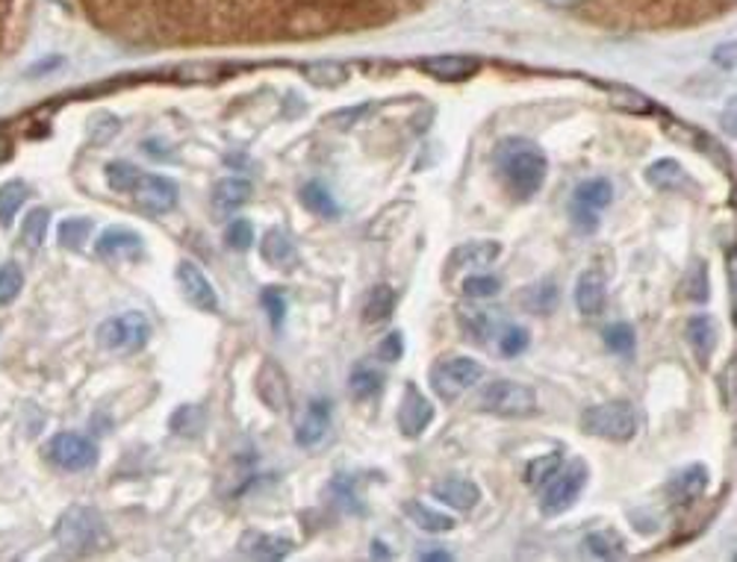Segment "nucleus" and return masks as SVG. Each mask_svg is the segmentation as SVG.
Masks as SVG:
<instances>
[{
  "label": "nucleus",
  "mask_w": 737,
  "mask_h": 562,
  "mask_svg": "<svg viewBox=\"0 0 737 562\" xmlns=\"http://www.w3.org/2000/svg\"><path fill=\"white\" fill-rule=\"evenodd\" d=\"M493 162H496V171L502 183H505V188L517 200H531L543 188V183H546L548 159L531 138H502L496 145Z\"/></svg>",
  "instance_id": "obj_1"
},
{
  "label": "nucleus",
  "mask_w": 737,
  "mask_h": 562,
  "mask_svg": "<svg viewBox=\"0 0 737 562\" xmlns=\"http://www.w3.org/2000/svg\"><path fill=\"white\" fill-rule=\"evenodd\" d=\"M107 186L116 195H130L136 200V207L150 212V216H166L178 207V183L162 174H148L128 159H112L104 168Z\"/></svg>",
  "instance_id": "obj_2"
},
{
  "label": "nucleus",
  "mask_w": 737,
  "mask_h": 562,
  "mask_svg": "<svg viewBox=\"0 0 737 562\" xmlns=\"http://www.w3.org/2000/svg\"><path fill=\"white\" fill-rule=\"evenodd\" d=\"M57 545L71 557H89L95 551H104L110 545V533H107V522L98 510L92 506H69L57 522Z\"/></svg>",
  "instance_id": "obj_3"
},
{
  "label": "nucleus",
  "mask_w": 737,
  "mask_h": 562,
  "mask_svg": "<svg viewBox=\"0 0 737 562\" xmlns=\"http://www.w3.org/2000/svg\"><path fill=\"white\" fill-rule=\"evenodd\" d=\"M581 430L608 442H631L638 433V415L626 401H605L581 413Z\"/></svg>",
  "instance_id": "obj_4"
},
{
  "label": "nucleus",
  "mask_w": 737,
  "mask_h": 562,
  "mask_svg": "<svg viewBox=\"0 0 737 562\" xmlns=\"http://www.w3.org/2000/svg\"><path fill=\"white\" fill-rule=\"evenodd\" d=\"M95 339L110 354H136L150 342V321L145 318V313H136V309L119 313V316L100 321Z\"/></svg>",
  "instance_id": "obj_5"
},
{
  "label": "nucleus",
  "mask_w": 737,
  "mask_h": 562,
  "mask_svg": "<svg viewBox=\"0 0 737 562\" xmlns=\"http://www.w3.org/2000/svg\"><path fill=\"white\" fill-rule=\"evenodd\" d=\"M588 465L576 460V463L564 465L558 472L548 477L546 489L540 494V513L546 518H555V515H564L578 501V494L584 492L588 486Z\"/></svg>",
  "instance_id": "obj_6"
},
{
  "label": "nucleus",
  "mask_w": 737,
  "mask_h": 562,
  "mask_svg": "<svg viewBox=\"0 0 737 562\" xmlns=\"http://www.w3.org/2000/svg\"><path fill=\"white\" fill-rule=\"evenodd\" d=\"M481 377H484V365L472 356H449V359H439L431 368V386H434L439 401H446V404L467 395Z\"/></svg>",
  "instance_id": "obj_7"
},
{
  "label": "nucleus",
  "mask_w": 737,
  "mask_h": 562,
  "mask_svg": "<svg viewBox=\"0 0 737 562\" xmlns=\"http://www.w3.org/2000/svg\"><path fill=\"white\" fill-rule=\"evenodd\" d=\"M614 200V186L605 178L581 180L569 200V218L578 233H596L599 230V212L611 207Z\"/></svg>",
  "instance_id": "obj_8"
},
{
  "label": "nucleus",
  "mask_w": 737,
  "mask_h": 562,
  "mask_svg": "<svg viewBox=\"0 0 737 562\" xmlns=\"http://www.w3.org/2000/svg\"><path fill=\"white\" fill-rule=\"evenodd\" d=\"M479 406L484 413L502 415V418H525L537 410V395L531 386L517 380H496L481 392Z\"/></svg>",
  "instance_id": "obj_9"
},
{
  "label": "nucleus",
  "mask_w": 737,
  "mask_h": 562,
  "mask_svg": "<svg viewBox=\"0 0 737 562\" xmlns=\"http://www.w3.org/2000/svg\"><path fill=\"white\" fill-rule=\"evenodd\" d=\"M45 456L62 472H89L98 465V444L89 436L57 433L45 444Z\"/></svg>",
  "instance_id": "obj_10"
},
{
  "label": "nucleus",
  "mask_w": 737,
  "mask_h": 562,
  "mask_svg": "<svg viewBox=\"0 0 737 562\" xmlns=\"http://www.w3.org/2000/svg\"><path fill=\"white\" fill-rule=\"evenodd\" d=\"M95 254L110 266L140 262L145 257V239L130 228H107L95 242Z\"/></svg>",
  "instance_id": "obj_11"
},
{
  "label": "nucleus",
  "mask_w": 737,
  "mask_h": 562,
  "mask_svg": "<svg viewBox=\"0 0 737 562\" xmlns=\"http://www.w3.org/2000/svg\"><path fill=\"white\" fill-rule=\"evenodd\" d=\"M708 484H711L708 465L690 463L685 465V468H678V472L667 480L669 503H673V506H693V503L708 492Z\"/></svg>",
  "instance_id": "obj_12"
},
{
  "label": "nucleus",
  "mask_w": 737,
  "mask_h": 562,
  "mask_svg": "<svg viewBox=\"0 0 737 562\" xmlns=\"http://www.w3.org/2000/svg\"><path fill=\"white\" fill-rule=\"evenodd\" d=\"M178 283L183 297L195 309H201V313H219V295H216V289L209 283V277L195 262H190V259L178 262Z\"/></svg>",
  "instance_id": "obj_13"
},
{
  "label": "nucleus",
  "mask_w": 737,
  "mask_h": 562,
  "mask_svg": "<svg viewBox=\"0 0 737 562\" xmlns=\"http://www.w3.org/2000/svg\"><path fill=\"white\" fill-rule=\"evenodd\" d=\"M431 422H434V406H431L428 398L419 392L416 386L408 383L399 404V430L408 439H416V436L428 430Z\"/></svg>",
  "instance_id": "obj_14"
},
{
  "label": "nucleus",
  "mask_w": 737,
  "mask_h": 562,
  "mask_svg": "<svg viewBox=\"0 0 737 562\" xmlns=\"http://www.w3.org/2000/svg\"><path fill=\"white\" fill-rule=\"evenodd\" d=\"M479 57H469V53H437V57L419 60V71L422 74H428L434 80H446V83L469 80L472 74H479Z\"/></svg>",
  "instance_id": "obj_15"
},
{
  "label": "nucleus",
  "mask_w": 737,
  "mask_h": 562,
  "mask_svg": "<svg viewBox=\"0 0 737 562\" xmlns=\"http://www.w3.org/2000/svg\"><path fill=\"white\" fill-rule=\"evenodd\" d=\"M330 430V401L328 398H313L307 404V413L295 427V444L299 448H316L325 442Z\"/></svg>",
  "instance_id": "obj_16"
},
{
  "label": "nucleus",
  "mask_w": 737,
  "mask_h": 562,
  "mask_svg": "<svg viewBox=\"0 0 737 562\" xmlns=\"http://www.w3.org/2000/svg\"><path fill=\"white\" fill-rule=\"evenodd\" d=\"M431 494L446 503V506H451V510H460V513L475 510L481 501V489L467 477H443V480L431 486Z\"/></svg>",
  "instance_id": "obj_17"
},
{
  "label": "nucleus",
  "mask_w": 737,
  "mask_h": 562,
  "mask_svg": "<svg viewBox=\"0 0 737 562\" xmlns=\"http://www.w3.org/2000/svg\"><path fill=\"white\" fill-rule=\"evenodd\" d=\"M685 335H688V345L693 347V354L702 365H708V359L714 356L720 345V325L717 318L708 316V313H697V316L688 318L685 325Z\"/></svg>",
  "instance_id": "obj_18"
},
{
  "label": "nucleus",
  "mask_w": 737,
  "mask_h": 562,
  "mask_svg": "<svg viewBox=\"0 0 737 562\" xmlns=\"http://www.w3.org/2000/svg\"><path fill=\"white\" fill-rule=\"evenodd\" d=\"M295 551V542L280 533H245L240 539V553L251 560H283Z\"/></svg>",
  "instance_id": "obj_19"
},
{
  "label": "nucleus",
  "mask_w": 737,
  "mask_h": 562,
  "mask_svg": "<svg viewBox=\"0 0 737 562\" xmlns=\"http://www.w3.org/2000/svg\"><path fill=\"white\" fill-rule=\"evenodd\" d=\"M576 306L581 316L596 318L605 309V277L599 271H584L576 283Z\"/></svg>",
  "instance_id": "obj_20"
},
{
  "label": "nucleus",
  "mask_w": 737,
  "mask_h": 562,
  "mask_svg": "<svg viewBox=\"0 0 737 562\" xmlns=\"http://www.w3.org/2000/svg\"><path fill=\"white\" fill-rule=\"evenodd\" d=\"M647 183L661 192H678V188H688L690 178L681 162L676 159H657L647 168Z\"/></svg>",
  "instance_id": "obj_21"
},
{
  "label": "nucleus",
  "mask_w": 737,
  "mask_h": 562,
  "mask_svg": "<svg viewBox=\"0 0 737 562\" xmlns=\"http://www.w3.org/2000/svg\"><path fill=\"white\" fill-rule=\"evenodd\" d=\"M251 192L254 188H251L249 180L225 178L213 186V207H216V212H237L249 204Z\"/></svg>",
  "instance_id": "obj_22"
},
{
  "label": "nucleus",
  "mask_w": 737,
  "mask_h": 562,
  "mask_svg": "<svg viewBox=\"0 0 737 562\" xmlns=\"http://www.w3.org/2000/svg\"><path fill=\"white\" fill-rule=\"evenodd\" d=\"M498 254H502V245L498 242H467L460 245L455 254L449 257V268L458 271V268H481L496 262Z\"/></svg>",
  "instance_id": "obj_23"
},
{
  "label": "nucleus",
  "mask_w": 737,
  "mask_h": 562,
  "mask_svg": "<svg viewBox=\"0 0 737 562\" xmlns=\"http://www.w3.org/2000/svg\"><path fill=\"white\" fill-rule=\"evenodd\" d=\"M558 283L555 280H540L534 286L522 289V295H519V306L525 309V313H537V316H548L555 306H558Z\"/></svg>",
  "instance_id": "obj_24"
},
{
  "label": "nucleus",
  "mask_w": 737,
  "mask_h": 562,
  "mask_svg": "<svg viewBox=\"0 0 737 562\" xmlns=\"http://www.w3.org/2000/svg\"><path fill=\"white\" fill-rule=\"evenodd\" d=\"M299 198H301V204H304V209L313 212V216L328 218V221L339 218V204L334 200V195H330L328 188L322 186L319 180H310V183H304L299 192Z\"/></svg>",
  "instance_id": "obj_25"
},
{
  "label": "nucleus",
  "mask_w": 737,
  "mask_h": 562,
  "mask_svg": "<svg viewBox=\"0 0 737 562\" xmlns=\"http://www.w3.org/2000/svg\"><path fill=\"white\" fill-rule=\"evenodd\" d=\"M460 327L467 330L472 342H487L490 333L496 330V309H475V306H460L458 313Z\"/></svg>",
  "instance_id": "obj_26"
},
{
  "label": "nucleus",
  "mask_w": 737,
  "mask_h": 562,
  "mask_svg": "<svg viewBox=\"0 0 737 562\" xmlns=\"http://www.w3.org/2000/svg\"><path fill=\"white\" fill-rule=\"evenodd\" d=\"M404 513L413 524H416L419 530L425 533H451L458 527V522L446 513H437V510H428L425 503L419 501H404Z\"/></svg>",
  "instance_id": "obj_27"
},
{
  "label": "nucleus",
  "mask_w": 737,
  "mask_h": 562,
  "mask_svg": "<svg viewBox=\"0 0 737 562\" xmlns=\"http://www.w3.org/2000/svg\"><path fill=\"white\" fill-rule=\"evenodd\" d=\"M584 548H588L590 557H596V560H619V557H626L628 551L626 539H623L617 530H611V527L588 533V536H584Z\"/></svg>",
  "instance_id": "obj_28"
},
{
  "label": "nucleus",
  "mask_w": 737,
  "mask_h": 562,
  "mask_svg": "<svg viewBox=\"0 0 737 562\" xmlns=\"http://www.w3.org/2000/svg\"><path fill=\"white\" fill-rule=\"evenodd\" d=\"M392 309H396V292H392L387 283H378V286L366 295L363 321H366L368 327L384 325V321H389V316H392Z\"/></svg>",
  "instance_id": "obj_29"
},
{
  "label": "nucleus",
  "mask_w": 737,
  "mask_h": 562,
  "mask_svg": "<svg viewBox=\"0 0 737 562\" xmlns=\"http://www.w3.org/2000/svg\"><path fill=\"white\" fill-rule=\"evenodd\" d=\"M263 259L271 262L275 268H289L295 262V245H292V239L283 233V230H269L266 236H263Z\"/></svg>",
  "instance_id": "obj_30"
},
{
  "label": "nucleus",
  "mask_w": 737,
  "mask_h": 562,
  "mask_svg": "<svg viewBox=\"0 0 737 562\" xmlns=\"http://www.w3.org/2000/svg\"><path fill=\"white\" fill-rule=\"evenodd\" d=\"M384 389V375L372 365H358L349 377V392L354 401H372Z\"/></svg>",
  "instance_id": "obj_31"
},
{
  "label": "nucleus",
  "mask_w": 737,
  "mask_h": 562,
  "mask_svg": "<svg viewBox=\"0 0 737 562\" xmlns=\"http://www.w3.org/2000/svg\"><path fill=\"white\" fill-rule=\"evenodd\" d=\"M602 342H605V347H608L611 354L635 356V347H638V335H635V327L626 325V321H614V325L605 327V333H602Z\"/></svg>",
  "instance_id": "obj_32"
},
{
  "label": "nucleus",
  "mask_w": 737,
  "mask_h": 562,
  "mask_svg": "<svg viewBox=\"0 0 737 562\" xmlns=\"http://www.w3.org/2000/svg\"><path fill=\"white\" fill-rule=\"evenodd\" d=\"M92 236V221L89 218H65L57 230V239H60V245L65 251H83V245L89 242Z\"/></svg>",
  "instance_id": "obj_33"
},
{
  "label": "nucleus",
  "mask_w": 737,
  "mask_h": 562,
  "mask_svg": "<svg viewBox=\"0 0 737 562\" xmlns=\"http://www.w3.org/2000/svg\"><path fill=\"white\" fill-rule=\"evenodd\" d=\"M24 200H27V186H24L21 180H10V183L0 186V224H3V228H10L12 218L19 216V209Z\"/></svg>",
  "instance_id": "obj_34"
},
{
  "label": "nucleus",
  "mask_w": 737,
  "mask_h": 562,
  "mask_svg": "<svg viewBox=\"0 0 737 562\" xmlns=\"http://www.w3.org/2000/svg\"><path fill=\"white\" fill-rule=\"evenodd\" d=\"M171 430L178 436H186V439H195V436L204 433V425H207V418H204V413H201L198 406H180L178 413L171 415L169 418Z\"/></svg>",
  "instance_id": "obj_35"
},
{
  "label": "nucleus",
  "mask_w": 737,
  "mask_h": 562,
  "mask_svg": "<svg viewBox=\"0 0 737 562\" xmlns=\"http://www.w3.org/2000/svg\"><path fill=\"white\" fill-rule=\"evenodd\" d=\"M48 224H50V212L45 207H36L27 212V218H24V228H21V239H24V245L27 247H36L45 242V233H48Z\"/></svg>",
  "instance_id": "obj_36"
},
{
  "label": "nucleus",
  "mask_w": 737,
  "mask_h": 562,
  "mask_svg": "<svg viewBox=\"0 0 737 562\" xmlns=\"http://www.w3.org/2000/svg\"><path fill=\"white\" fill-rule=\"evenodd\" d=\"M560 468V454L555 451V454H546V456H537V460H531V465L525 468V486H531V489H540V486L546 484L552 474L558 472Z\"/></svg>",
  "instance_id": "obj_37"
},
{
  "label": "nucleus",
  "mask_w": 737,
  "mask_h": 562,
  "mask_svg": "<svg viewBox=\"0 0 737 562\" xmlns=\"http://www.w3.org/2000/svg\"><path fill=\"white\" fill-rule=\"evenodd\" d=\"M531 345V333L525 330V327L519 325H510L502 330V339H498V351H502V356H519L525 354Z\"/></svg>",
  "instance_id": "obj_38"
},
{
  "label": "nucleus",
  "mask_w": 737,
  "mask_h": 562,
  "mask_svg": "<svg viewBox=\"0 0 737 562\" xmlns=\"http://www.w3.org/2000/svg\"><path fill=\"white\" fill-rule=\"evenodd\" d=\"M259 304H263V309H266L271 327L280 330V327H283V318H287V295H283V289H278V286L263 289Z\"/></svg>",
  "instance_id": "obj_39"
},
{
  "label": "nucleus",
  "mask_w": 737,
  "mask_h": 562,
  "mask_svg": "<svg viewBox=\"0 0 737 562\" xmlns=\"http://www.w3.org/2000/svg\"><path fill=\"white\" fill-rule=\"evenodd\" d=\"M498 289H502V280L493 274H472L463 280V295L472 297V301H487V297H496Z\"/></svg>",
  "instance_id": "obj_40"
},
{
  "label": "nucleus",
  "mask_w": 737,
  "mask_h": 562,
  "mask_svg": "<svg viewBox=\"0 0 737 562\" xmlns=\"http://www.w3.org/2000/svg\"><path fill=\"white\" fill-rule=\"evenodd\" d=\"M21 289H24V274H21V268L15 266V262H7V266L0 268V306L12 304V301L21 295Z\"/></svg>",
  "instance_id": "obj_41"
},
{
  "label": "nucleus",
  "mask_w": 737,
  "mask_h": 562,
  "mask_svg": "<svg viewBox=\"0 0 737 562\" xmlns=\"http://www.w3.org/2000/svg\"><path fill=\"white\" fill-rule=\"evenodd\" d=\"M225 242H228V247H233V251H249L251 245H254V228H251L249 218H233L228 228H225Z\"/></svg>",
  "instance_id": "obj_42"
},
{
  "label": "nucleus",
  "mask_w": 737,
  "mask_h": 562,
  "mask_svg": "<svg viewBox=\"0 0 737 562\" xmlns=\"http://www.w3.org/2000/svg\"><path fill=\"white\" fill-rule=\"evenodd\" d=\"M708 268L705 262H697V266L690 268L688 280H685V297L690 301H697V304H705L708 301Z\"/></svg>",
  "instance_id": "obj_43"
},
{
  "label": "nucleus",
  "mask_w": 737,
  "mask_h": 562,
  "mask_svg": "<svg viewBox=\"0 0 737 562\" xmlns=\"http://www.w3.org/2000/svg\"><path fill=\"white\" fill-rule=\"evenodd\" d=\"M611 103L617 109H626V112H635V115H647L649 109H652L649 98H643V95L631 89H611Z\"/></svg>",
  "instance_id": "obj_44"
},
{
  "label": "nucleus",
  "mask_w": 737,
  "mask_h": 562,
  "mask_svg": "<svg viewBox=\"0 0 737 562\" xmlns=\"http://www.w3.org/2000/svg\"><path fill=\"white\" fill-rule=\"evenodd\" d=\"M330 492L337 494V503L339 506H346L349 513H363V503H360L358 492H354V484H351V477H342L339 474L337 480L330 484Z\"/></svg>",
  "instance_id": "obj_45"
},
{
  "label": "nucleus",
  "mask_w": 737,
  "mask_h": 562,
  "mask_svg": "<svg viewBox=\"0 0 737 562\" xmlns=\"http://www.w3.org/2000/svg\"><path fill=\"white\" fill-rule=\"evenodd\" d=\"M304 74H307L310 83H316V86H337V83L346 80V69H339L334 62L310 65V69H304Z\"/></svg>",
  "instance_id": "obj_46"
},
{
  "label": "nucleus",
  "mask_w": 737,
  "mask_h": 562,
  "mask_svg": "<svg viewBox=\"0 0 737 562\" xmlns=\"http://www.w3.org/2000/svg\"><path fill=\"white\" fill-rule=\"evenodd\" d=\"M116 133H119V119L110 115V112H98V115L89 121V136L92 142H98V145L116 136Z\"/></svg>",
  "instance_id": "obj_47"
},
{
  "label": "nucleus",
  "mask_w": 737,
  "mask_h": 562,
  "mask_svg": "<svg viewBox=\"0 0 737 562\" xmlns=\"http://www.w3.org/2000/svg\"><path fill=\"white\" fill-rule=\"evenodd\" d=\"M401 356H404V335L399 330H392V333L380 339L378 359L380 363H399Z\"/></svg>",
  "instance_id": "obj_48"
},
{
  "label": "nucleus",
  "mask_w": 737,
  "mask_h": 562,
  "mask_svg": "<svg viewBox=\"0 0 737 562\" xmlns=\"http://www.w3.org/2000/svg\"><path fill=\"white\" fill-rule=\"evenodd\" d=\"M57 65H62V60H60V57H53V60H45V62H39V65H36V69H31V77H39L41 71L57 69Z\"/></svg>",
  "instance_id": "obj_49"
},
{
  "label": "nucleus",
  "mask_w": 737,
  "mask_h": 562,
  "mask_svg": "<svg viewBox=\"0 0 737 562\" xmlns=\"http://www.w3.org/2000/svg\"><path fill=\"white\" fill-rule=\"evenodd\" d=\"M12 157V142L7 136H0V166Z\"/></svg>",
  "instance_id": "obj_50"
},
{
  "label": "nucleus",
  "mask_w": 737,
  "mask_h": 562,
  "mask_svg": "<svg viewBox=\"0 0 737 562\" xmlns=\"http://www.w3.org/2000/svg\"><path fill=\"white\" fill-rule=\"evenodd\" d=\"M543 3H548V7H581V3H588V0H543Z\"/></svg>",
  "instance_id": "obj_51"
},
{
  "label": "nucleus",
  "mask_w": 737,
  "mask_h": 562,
  "mask_svg": "<svg viewBox=\"0 0 737 562\" xmlns=\"http://www.w3.org/2000/svg\"><path fill=\"white\" fill-rule=\"evenodd\" d=\"M372 553H375V557H380V560H384V557H392V553L384 548V542H380V539H375V542H372Z\"/></svg>",
  "instance_id": "obj_52"
},
{
  "label": "nucleus",
  "mask_w": 737,
  "mask_h": 562,
  "mask_svg": "<svg viewBox=\"0 0 737 562\" xmlns=\"http://www.w3.org/2000/svg\"><path fill=\"white\" fill-rule=\"evenodd\" d=\"M422 560H451V553L446 551H431V553H419Z\"/></svg>",
  "instance_id": "obj_53"
}]
</instances>
